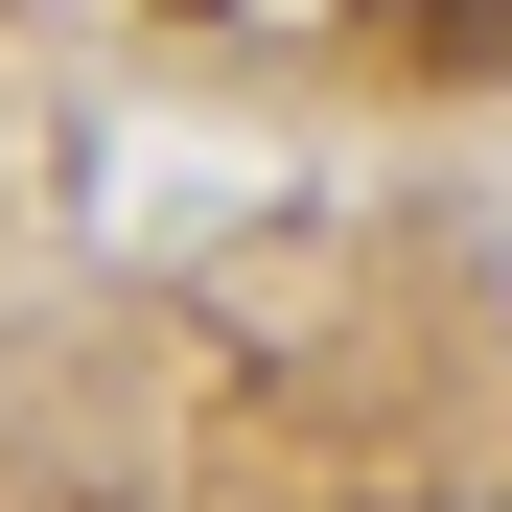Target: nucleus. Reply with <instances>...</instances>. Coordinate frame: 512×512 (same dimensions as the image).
<instances>
[{"instance_id":"f257e3e1","label":"nucleus","mask_w":512,"mask_h":512,"mask_svg":"<svg viewBox=\"0 0 512 512\" xmlns=\"http://www.w3.org/2000/svg\"><path fill=\"white\" fill-rule=\"evenodd\" d=\"M350 47H373V70H489V47H512V0H373Z\"/></svg>"}]
</instances>
